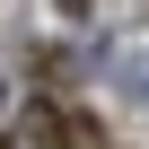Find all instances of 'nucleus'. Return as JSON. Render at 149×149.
<instances>
[{
  "label": "nucleus",
  "instance_id": "obj_1",
  "mask_svg": "<svg viewBox=\"0 0 149 149\" xmlns=\"http://www.w3.org/2000/svg\"><path fill=\"white\" fill-rule=\"evenodd\" d=\"M26 149H105V123H97L88 105H61V97H44V105L26 114Z\"/></svg>",
  "mask_w": 149,
  "mask_h": 149
},
{
  "label": "nucleus",
  "instance_id": "obj_2",
  "mask_svg": "<svg viewBox=\"0 0 149 149\" xmlns=\"http://www.w3.org/2000/svg\"><path fill=\"white\" fill-rule=\"evenodd\" d=\"M61 9H70V18H88V0H61Z\"/></svg>",
  "mask_w": 149,
  "mask_h": 149
}]
</instances>
